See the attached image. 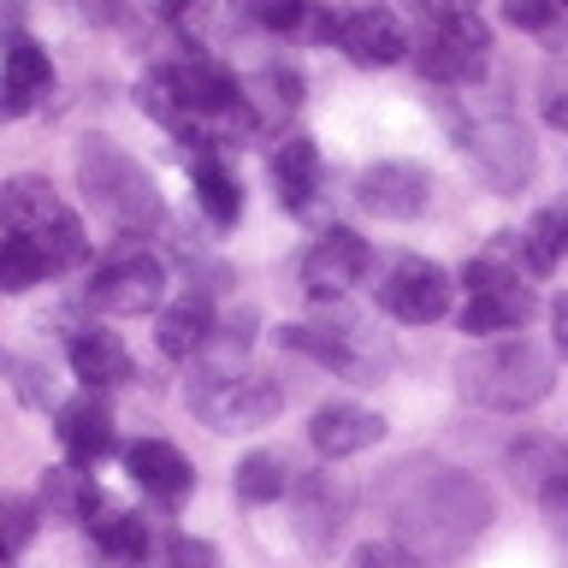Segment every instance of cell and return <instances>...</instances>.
Returning <instances> with one entry per match:
<instances>
[{"mask_svg": "<svg viewBox=\"0 0 568 568\" xmlns=\"http://www.w3.org/2000/svg\"><path fill=\"white\" fill-rule=\"evenodd\" d=\"M18 24H24V0H0V42L18 36Z\"/></svg>", "mask_w": 568, "mask_h": 568, "instance_id": "obj_38", "label": "cell"}, {"mask_svg": "<svg viewBox=\"0 0 568 568\" xmlns=\"http://www.w3.org/2000/svg\"><path fill=\"white\" fill-rule=\"evenodd\" d=\"M355 202H362L373 220H420L426 202H433V178L415 160H379L355 178Z\"/></svg>", "mask_w": 568, "mask_h": 568, "instance_id": "obj_9", "label": "cell"}, {"mask_svg": "<svg viewBox=\"0 0 568 568\" xmlns=\"http://www.w3.org/2000/svg\"><path fill=\"white\" fill-rule=\"evenodd\" d=\"M78 190L101 220H113L124 231V237H149V231L166 225V195H160V184L142 172V160H131L113 136H83L78 142Z\"/></svg>", "mask_w": 568, "mask_h": 568, "instance_id": "obj_2", "label": "cell"}, {"mask_svg": "<svg viewBox=\"0 0 568 568\" xmlns=\"http://www.w3.org/2000/svg\"><path fill=\"white\" fill-rule=\"evenodd\" d=\"M337 48H344L355 65H397L408 36L385 7H355L349 18H337Z\"/></svg>", "mask_w": 568, "mask_h": 568, "instance_id": "obj_15", "label": "cell"}, {"mask_svg": "<svg viewBox=\"0 0 568 568\" xmlns=\"http://www.w3.org/2000/svg\"><path fill=\"white\" fill-rule=\"evenodd\" d=\"M291 462H284L278 450H248L243 462H237V474H231V486H237V497L243 504H278L284 491H291Z\"/></svg>", "mask_w": 568, "mask_h": 568, "instance_id": "obj_24", "label": "cell"}, {"mask_svg": "<svg viewBox=\"0 0 568 568\" xmlns=\"http://www.w3.org/2000/svg\"><path fill=\"white\" fill-rule=\"evenodd\" d=\"M160 355H172V362H190V355H202L207 349V337H213V308H207V296H178L172 308H160Z\"/></svg>", "mask_w": 568, "mask_h": 568, "instance_id": "obj_19", "label": "cell"}, {"mask_svg": "<svg viewBox=\"0 0 568 568\" xmlns=\"http://www.w3.org/2000/svg\"><path fill=\"white\" fill-rule=\"evenodd\" d=\"M550 385H557V367L527 337H504V344L468 349L456 362V390L479 408H497V415H521V408L545 403Z\"/></svg>", "mask_w": 568, "mask_h": 568, "instance_id": "obj_3", "label": "cell"}, {"mask_svg": "<svg viewBox=\"0 0 568 568\" xmlns=\"http://www.w3.org/2000/svg\"><path fill=\"white\" fill-rule=\"evenodd\" d=\"M468 308H462V332L486 337V332H515L532 320V291L521 284V266L515 261H497V255H479L468 261Z\"/></svg>", "mask_w": 568, "mask_h": 568, "instance_id": "obj_4", "label": "cell"}, {"mask_svg": "<svg viewBox=\"0 0 568 568\" xmlns=\"http://www.w3.org/2000/svg\"><path fill=\"white\" fill-rule=\"evenodd\" d=\"M71 373H78L89 390L124 385L131 379V349H124L113 332H78L71 337Z\"/></svg>", "mask_w": 568, "mask_h": 568, "instance_id": "obj_22", "label": "cell"}, {"mask_svg": "<svg viewBox=\"0 0 568 568\" xmlns=\"http://www.w3.org/2000/svg\"><path fill=\"white\" fill-rule=\"evenodd\" d=\"M550 332H557V349L568 355V291L550 302Z\"/></svg>", "mask_w": 568, "mask_h": 568, "instance_id": "obj_37", "label": "cell"}, {"mask_svg": "<svg viewBox=\"0 0 568 568\" xmlns=\"http://www.w3.org/2000/svg\"><path fill=\"white\" fill-rule=\"evenodd\" d=\"M0 568H7V550H0Z\"/></svg>", "mask_w": 568, "mask_h": 568, "instance_id": "obj_42", "label": "cell"}, {"mask_svg": "<svg viewBox=\"0 0 568 568\" xmlns=\"http://www.w3.org/2000/svg\"><path fill=\"white\" fill-rule=\"evenodd\" d=\"M36 521H42V509L30 504V497H0V550H24L36 539Z\"/></svg>", "mask_w": 568, "mask_h": 568, "instance_id": "obj_31", "label": "cell"}, {"mask_svg": "<svg viewBox=\"0 0 568 568\" xmlns=\"http://www.w3.org/2000/svg\"><path fill=\"white\" fill-rule=\"evenodd\" d=\"M231 18H243V24L255 30H302V18H308V0H231Z\"/></svg>", "mask_w": 568, "mask_h": 568, "instance_id": "obj_30", "label": "cell"}, {"mask_svg": "<svg viewBox=\"0 0 568 568\" xmlns=\"http://www.w3.org/2000/svg\"><path fill=\"white\" fill-rule=\"evenodd\" d=\"M504 468H509V479H515L521 491L545 497L557 479H568V444L550 438V433H521V438L504 450Z\"/></svg>", "mask_w": 568, "mask_h": 568, "instance_id": "obj_16", "label": "cell"}, {"mask_svg": "<svg viewBox=\"0 0 568 568\" xmlns=\"http://www.w3.org/2000/svg\"><path fill=\"white\" fill-rule=\"evenodd\" d=\"M48 278V266H42V248H36V237H0V291L18 296V291H30V284H42Z\"/></svg>", "mask_w": 568, "mask_h": 568, "instance_id": "obj_29", "label": "cell"}, {"mask_svg": "<svg viewBox=\"0 0 568 568\" xmlns=\"http://www.w3.org/2000/svg\"><path fill=\"white\" fill-rule=\"evenodd\" d=\"M562 255H568V220H562V207L532 213V225L521 231V261H527V273H550Z\"/></svg>", "mask_w": 568, "mask_h": 568, "instance_id": "obj_28", "label": "cell"}, {"mask_svg": "<svg viewBox=\"0 0 568 568\" xmlns=\"http://www.w3.org/2000/svg\"><path fill=\"white\" fill-rule=\"evenodd\" d=\"M379 438H385V420L373 415V408H362V403H326V408H314V420H308V444L320 456H332V462L362 456Z\"/></svg>", "mask_w": 568, "mask_h": 568, "instance_id": "obj_12", "label": "cell"}, {"mask_svg": "<svg viewBox=\"0 0 568 568\" xmlns=\"http://www.w3.org/2000/svg\"><path fill=\"white\" fill-rule=\"evenodd\" d=\"M60 444L71 456V468H89V462H101L113 450V408H106L101 390H78L65 408H60Z\"/></svg>", "mask_w": 568, "mask_h": 568, "instance_id": "obj_13", "label": "cell"}, {"mask_svg": "<svg viewBox=\"0 0 568 568\" xmlns=\"http://www.w3.org/2000/svg\"><path fill=\"white\" fill-rule=\"evenodd\" d=\"M36 248H42V266H48V273H65V266H78V261L89 255L83 220H78L71 207H60L42 231H36Z\"/></svg>", "mask_w": 568, "mask_h": 568, "instance_id": "obj_27", "label": "cell"}, {"mask_svg": "<svg viewBox=\"0 0 568 568\" xmlns=\"http://www.w3.org/2000/svg\"><path fill=\"white\" fill-rule=\"evenodd\" d=\"M539 504H545V521H550V532H557V539L568 545V479H557V486H550V491L539 497Z\"/></svg>", "mask_w": 568, "mask_h": 568, "instance_id": "obj_35", "label": "cell"}, {"mask_svg": "<svg viewBox=\"0 0 568 568\" xmlns=\"http://www.w3.org/2000/svg\"><path fill=\"white\" fill-rule=\"evenodd\" d=\"M166 562L172 568H220V550H213L207 539H195V532H178V539L166 545Z\"/></svg>", "mask_w": 568, "mask_h": 568, "instance_id": "obj_32", "label": "cell"}, {"mask_svg": "<svg viewBox=\"0 0 568 568\" xmlns=\"http://www.w3.org/2000/svg\"><path fill=\"white\" fill-rule=\"evenodd\" d=\"M160 296H166V266L154 255H119L89 278V308L119 314V320L160 308Z\"/></svg>", "mask_w": 568, "mask_h": 568, "instance_id": "obj_7", "label": "cell"}, {"mask_svg": "<svg viewBox=\"0 0 568 568\" xmlns=\"http://www.w3.org/2000/svg\"><path fill=\"white\" fill-rule=\"evenodd\" d=\"M273 184H278V202L291 213L314 207V195H320V149H314V136H284V149L273 154Z\"/></svg>", "mask_w": 568, "mask_h": 568, "instance_id": "obj_20", "label": "cell"}, {"mask_svg": "<svg viewBox=\"0 0 568 568\" xmlns=\"http://www.w3.org/2000/svg\"><path fill=\"white\" fill-rule=\"evenodd\" d=\"M373 497L385 504L397 545L420 562H450L491 527V491L444 462H397Z\"/></svg>", "mask_w": 568, "mask_h": 568, "instance_id": "obj_1", "label": "cell"}, {"mask_svg": "<svg viewBox=\"0 0 568 568\" xmlns=\"http://www.w3.org/2000/svg\"><path fill=\"white\" fill-rule=\"evenodd\" d=\"M243 106L255 113V124H273L284 113H296L302 106V78L284 71V65H266V71H255V78L243 83Z\"/></svg>", "mask_w": 568, "mask_h": 568, "instance_id": "obj_25", "label": "cell"}, {"mask_svg": "<svg viewBox=\"0 0 568 568\" xmlns=\"http://www.w3.org/2000/svg\"><path fill=\"white\" fill-rule=\"evenodd\" d=\"M195 202H202V213L213 225H237V213H243V190H237V178H231L213 154H195Z\"/></svg>", "mask_w": 568, "mask_h": 568, "instance_id": "obj_26", "label": "cell"}, {"mask_svg": "<svg viewBox=\"0 0 568 568\" xmlns=\"http://www.w3.org/2000/svg\"><path fill=\"white\" fill-rule=\"evenodd\" d=\"M124 468H131V479L142 491L154 497V504H184V497L195 491V468L184 462V450L166 438H136L131 450H124Z\"/></svg>", "mask_w": 568, "mask_h": 568, "instance_id": "obj_11", "label": "cell"}, {"mask_svg": "<svg viewBox=\"0 0 568 568\" xmlns=\"http://www.w3.org/2000/svg\"><path fill=\"white\" fill-rule=\"evenodd\" d=\"M101 509V486L83 468H48L42 479V515L53 521H89Z\"/></svg>", "mask_w": 568, "mask_h": 568, "instance_id": "obj_23", "label": "cell"}, {"mask_svg": "<svg viewBox=\"0 0 568 568\" xmlns=\"http://www.w3.org/2000/svg\"><path fill=\"white\" fill-rule=\"evenodd\" d=\"M557 207H562V220H568V202H557Z\"/></svg>", "mask_w": 568, "mask_h": 568, "instance_id": "obj_41", "label": "cell"}, {"mask_svg": "<svg viewBox=\"0 0 568 568\" xmlns=\"http://www.w3.org/2000/svg\"><path fill=\"white\" fill-rule=\"evenodd\" d=\"M53 213H60V195L42 172H12L7 184H0V225L12 231V237H36Z\"/></svg>", "mask_w": 568, "mask_h": 568, "instance_id": "obj_17", "label": "cell"}, {"mask_svg": "<svg viewBox=\"0 0 568 568\" xmlns=\"http://www.w3.org/2000/svg\"><path fill=\"white\" fill-rule=\"evenodd\" d=\"M486 53H491V24L462 7H444L433 36L420 48V71L438 83H474L486 71Z\"/></svg>", "mask_w": 568, "mask_h": 568, "instance_id": "obj_5", "label": "cell"}, {"mask_svg": "<svg viewBox=\"0 0 568 568\" xmlns=\"http://www.w3.org/2000/svg\"><path fill=\"white\" fill-rule=\"evenodd\" d=\"M504 18L521 30H550L557 24V0H504Z\"/></svg>", "mask_w": 568, "mask_h": 568, "instance_id": "obj_34", "label": "cell"}, {"mask_svg": "<svg viewBox=\"0 0 568 568\" xmlns=\"http://www.w3.org/2000/svg\"><path fill=\"white\" fill-rule=\"evenodd\" d=\"M450 273L438 261H420V255H403L397 266L385 273L379 284V308L397 314L403 326H433V320L450 314Z\"/></svg>", "mask_w": 568, "mask_h": 568, "instance_id": "obj_6", "label": "cell"}, {"mask_svg": "<svg viewBox=\"0 0 568 568\" xmlns=\"http://www.w3.org/2000/svg\"><path fill=\"white\" fill-rule=\"evenodd\" d=\"M462 149L474 154V166L486 172V184L497 190V195H515L532 178V142H527V131L515 119H479L468 136H462Z\"/></svg>", "mask_w": 568, "mask_h": 568, "instance_id": "obj_8", "label": "cell"}, {"mask_svg": "<svg viewBox=\"0 0 568 568\" xmlns=\"http://www.w3.org/2000/svg\"><path fill=\"white\" fill-rule=\"evenodd\" d=\"M291 497H296V539L314 550V557H326L337 545V532H344V497L326 474H296L291 479Z\"/></svg>", "mask_w": 568, "mask_h": 568, "instance_id": "obj_14", "label": "cell"}, {"mask_svg": "<svg viewBox=\"0 0 568 568\" xmlns=\"http://www.w3.org/2000/svg\"><path fill=\"white\" fill-rule=\"evenodd\" d=\"M154 7L166 12V18H178V12H190V0H154Z\"/></svg>", "mask_w": 568, "mask_h": 568, "instance_id": "obj_40", "label": "cell"}, {"mask_svg": "<svg viewBox=\"0 0 568 568\" xmlns=\"http://www.w3.org/2000/svg\"><path fill=\"white\" fill-rule=\"evenodd\" d=\"M89 532H95V550L106 568H136L142 557H149V527H142V515H124L101 497V509L83 521Z\"/></svg>", "mask_w": 568, "mask_h": 568, "instance_id": "obj_21", "label": "cell"}, {"mask_svg": "<svg viewBox=\"0 0 568 568\" xmlns=\"http://www.w3.org/2000/svg\"><path fill=\"white\" fill-rule=\"evenodd\" d=\"M12 373H18V397H24V403H48L42 367H36V362H12Z\"/></svg>", "mask_w": 568, "mask_h": 568, "instance_id": "obj_36", "label": "cell"}, {"mask_svg": "<svg viewBox=\"0 0 568 568\" xmlns=\"http://www.w3.org/2000/svg\"><path fill=\"white\" fill-rule=\"evenodd\" d=\"M349 568H420V557H408V550L397 539H373L355 550V562Z\"/></svg>", "mask_w": 568, "mask_h": 568, "instance_id": "obj_33", "label": "cell"}, {"mask_svg": "<svg viewBox=\"0 0 568 568\" xmlns=\"http://www.w3.org/2000/svg\"><path fill=\"white\" fill-rule=\"evenodd\" d=\"M367 266H373L367 243L355 237L349 225H332V231H320L314 248L302 255V284H308V296H344L349 284H362Z\"/></svg>", "mask_w": 568, "mask_h": 568, "instance_id": "obj_10", "label": "cell"}, {"mask_svg": "<svg viewBox=\"0 0 568 568\" xmlns=\"http://www.w3.org/2000/svg\"><path fill=\"white\" fill-rule=\"evenodd\" d=\"M545 124L550 131H568V89H557V95L545 101Z\"/></svg>", "mask_w": 568, "mask_h": 568, "instance_id": "obj_39", "label": "cell"}, {"mask_svg": "<svg viewBox=\"0 0 568 568\" xmlns=\"http://www.w3.org/2000/svg\"><path fill=\"white\" fill-rule=\"evenodd\" d=\"M0 83L12 89L18 101L24 106H36L53 89V60H48V48L36 42V36H7V42H0Z\"/></svg>", "mask_w": 568, "mask_h": 568, "instance_id": "obj_18", "label": "cell"}]
</instances>
